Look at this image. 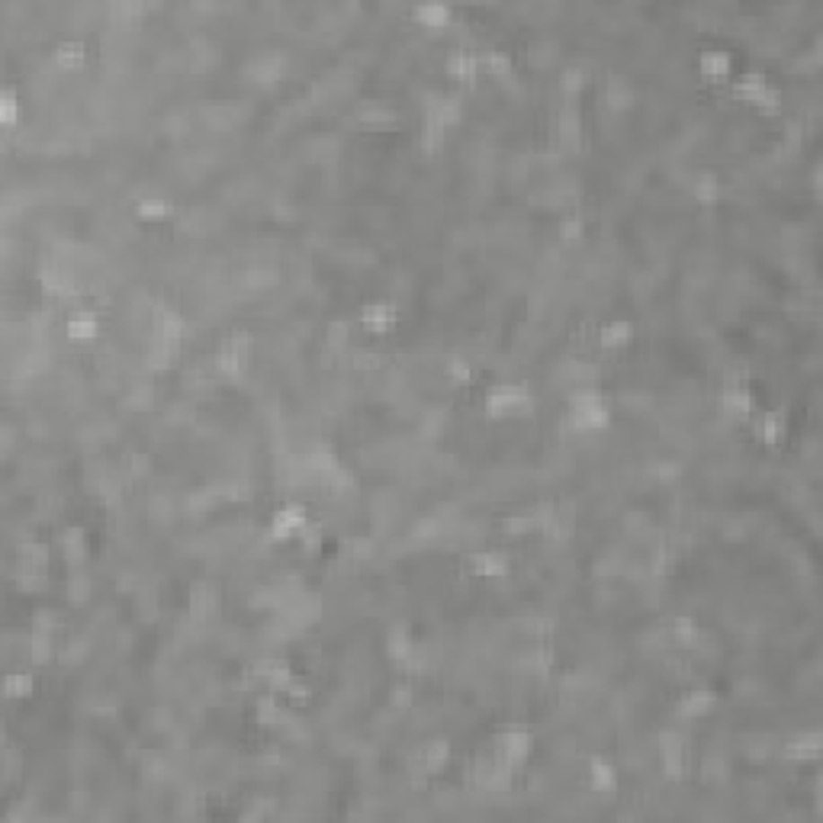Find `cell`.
<instances>
[{
	"instance_id": "1",
	"label": "cell",
	"mask_w": 823,
	"mask_h": 823,
	"mask_svg": "<svg viewBox=\"0 0 823 823\" xmlns=\"http://www.w3.org/2000/svg\"><path fill=\"white\" fill-rule=\"evenodd\" d=\"M486 416L493 422H502V418H512V416H531L534 412V396L528 386L521 383H495L489 393H486Z\"/></svg>"
},
{
	"instance_id": "2",
	"label": "cell",
	"mask_w": 823,
	"mask_h": 823,
	"mask_svg": "<svg viewBox=\"0 0 823 823\" xmlns=\"http://www.w3.org/2000/svg\"><path fill=\"white\" fill-rule=\"evenodd\" d=\"M717 708H721V695L711 692V688H692V692L679 695L676 717L679 721H705Z\"/></svg>"
},
{
	"instance_id": "3",
	"label": "cell",
	"mask_w": 823,
	"mask_h": 823,
	"mask_svg": "<svg viewBox=\"0 0 823 823\" xmlns=\"http://www.w3.org/2000/svg\"><path fill=\"white\" fill-rule=\"evenodd\" d=\"M444 74L454 77L457 84H467L473 87L479 81V58L477 52H469V48H457V52H447L444 55Z\"/></svg>"
},
{
	"instance_id": "4",
	"label": "cell",
	"mask_w": 823,
	"mask_h": 823,
	"mask_svg": "<svg viewBox=\"0 0 823 823\" xmlns=\"http://www.w3.org/2000/svg\"><path fill=\"white\" fill-rule=\"evenodd\" d=\"M698 74L708 84H727L733 74V55L723 52V48H705L698 55Z\"/></svg>"
},
{
	"instance_id": "5",
	"label": "cell",
	"mask_w": 823,
	"mask_h": 823,
	"mask_svg": "<svg viewBox=\"0 0 823 823\" xmlns=\"http://www.w3.org/2000/svg\"><path fill=\"white\" fill-rule=\"evenodd\" d=\"M634 335H637V328H634L627 319H611V322H605L599 331H595V345H599V351H605V355H617L621 347L631 345Z\"/></svg>"
},
{
	"instance_id": "6",
	"label": "cell",
	"mask_w": 823,
	"mask_h": 823,
	"mask_svg": "<svg viewBox=\"0 0 823 823\" xmlns=\"http://www.w3.org/2000/svg\"><path fill=\"white\" fill-rule=\"evenodd\" d=\"M469 570L479 579H508L512 576V560L502 550H477V554H469Z\"/></svg>"
},
{
	"instance_id": "7",
	"label": "cell",
	"mask_w": 823,
	"mask_h": 823,
	"mask_svg": "<svg viewBox=\"0 0 823 823\" xmlns=\"http://www.w3.org/2000/svg\"><path fill=\"white\" fill-rule=\"evenodd\" d=\"M396 319H399V309L390 302H367L361 309V328L370 335H390L396 328Z\"/></svg>"
},
{
	"instance_id": "8",
	"label": "cell",
	"mask_w": 823,
	"mask_h": 823,
	"mask_svg": "<svg viewBox=\"0 0 823 823\" xmlns=\"http://www.w3.org/2000/svg\"><path fill=\"white\" fill-rule=\"evenodd\" d=\"M412 20L425 32H444L454 26V10L444 7V4H418V7H412Z\"/></svg>"
},
{
	"instance_id": "9",
	"label": "cell",
	"mask_w": 823,
	"mask_h": 823,
	"mask_svg": "<svg viewBox=\"0 0 823 823\" xmlns=\"http://www.w3.org/2000/svg\"><path fill=\"white\" fill-rule=\"evenodd\" d=\"M84 62H87V46L81 39H65L52 52L55 71H62V74H77V71L84 68Z\"/></svg>"
},
{
	"instance_id": "10",
	"label": "cell",
	"mask_w": 823,
	"mask_h": 823,
	"mask_svg": "<svg viewBox=\"0 0 823 823\" xmlns=\"http://www.w3.org/2000/svg\"><path fill=\"white\" fill-rule=\"evenodd\" d=\"M65 335L71 341H93L101 335V316L91 312V309H74L65 322Z\"/></svg>"
},
{
	"instance_id": "11",
	"label": "cell",
	"mask_w": 823,
	"mask_h": 823,
	"mask_svg": "<svg viewBox=\"0 0 823 823\" xmlns=\"http://www.w3.org/2000/svg\"><path fill=\"white\" fill-rule=\"evenodd\" d=\"M447 762H451V743H447V740H431L428 747H422V753H418V769H422L425 775L444 772Z\"/></svg>"
},
{
	"instance_id": "12",
	"label": "cell",
	"mask_w": 823,
	"mask_h": 823,
	"mask_svg": "<svg viewBox=\"0 0 823 823\" xmlns=\"http://www.w3.org/2000/svg\"><path fill=\"white\" fill-rule=\"evenodd\" d=\"M589 788L595 794H611L617 788V769L611 762H605L601 756L589 759Z\"/></svg>"
},
{
	"instance_id": "13",
	"label": "cell",
	"mask_w": 823,
	"mask_h": 823,
	"mask_svg": "<svg viewBox=\"0 0 823 823\" xmlns=\"http://www.w3.org/2000/svg\"><path fill=\"white\" fill-rule=\"evenodd\" d=\"M55 634L48 631H30V637H26V656H30L32 666H48L55 656Z\"/></svg>"
},
{
	"instance_id": "14",
	"label": "cell",
	"mask_w": 823,
	"mask_h": 823,
	"mask_svg": "<svg viewBox=\"0 0 823 823\" xmlns=\"http://www.w3.org/2000/svg\"><path fill=\"white\" fill-rule=\"evenodd\" d=\"M132 213H136V219L139 223H162V219H168L171 213H174V203L164 200V197H142V200H136V206H132Z\"/></svg>"
},
{
	"instance_id": "15",
	"label": "cell",
	"mask_w": 823,
	"mask_h": 823,
	"mask_svg": "<svg viewBox=\"0 0 823 823\" xmlns=\"http://www.w3.org/2000/svg\"><path fill=\"white\" fill-rule=\"evenodd\" d=\"M721 178L717 174H711V171H705V174H698L692 184V200L698 203V206H717L721 203Z\"/></svg>"
},
{
	"instance_id": "16",
	"label": "cell",
	"mask_w": 823,
	"mask_h": 823,
	"mask_svg": "<svg viewBox=\"0 0 823 823\" xmlns=\"http://www.w3.org/2000/svg\"><path fill=\"white\" fill-rule=\"evenodd\" d=\"M4 695H7L10 701H23L32 695V676L30 672H7V679H4Z\"/></svg>"
},
{
	"instance_id": "17",
	"label": "cell",
	"mask_w": 823,
	"mask_h": 823,
	"mask_svg": "<svg viewBox=\"0 0 823 823\" xmlns=\"http://www.w3.org/2000/svg\"><path fill=\"white\" fill-rule=\"evenodd\" d=\"M0 113H4V126L13 129L16 119H20V101H16L13 87H4V93H0Z\"/></svg>"
}]
</instances>
